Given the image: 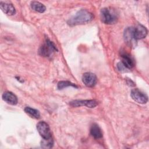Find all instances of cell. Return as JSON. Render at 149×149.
Here are the masks:
<instances>
[{"mask_svg":"<svg viewBox=\"0 0 149 149\" xmlns=\"http://www.w3.org/2000/svg\"><path fill=\"white\" fill-rule=\"evenodd\" d=\"M94 16L91 13L86 9H81L68 21V23L70 26L83 24L91 22Z\"/></svg>","mask_w":149,"mask_h":149,"instance_id":"cell-1","label":"cell"},{"mask_svg":"<svg viewBox=\"0 0 149 149\" xmlns=\"http://www.w3.org/2000/svg\"><path fill=\"white\" fill-rule=\"evenodd\" d=\"M100 16L103 23L108 24H114L116 22L118 16L115 10L108 8H104L101 10Z\"/></svg>","mask_w":149,"mask_h":149,"instance_id":"cell-2","label":"cell"},{"mask_svg":"<svg viewBox=\"0 0 149 149\" xmlns=\"http://www.w3.org/2000/svg\"><path fill=\"white\" fill-rule=\"evenodd\" d=\"M55 51H57L55 45L48 38H46L38 51L40 55L45 57H50Z\"/></svg>","mask_w":149,"mask_h":149,"instance_id":"cell-3","label":"cell"},{"mask_svg":"<svg viewBox=\"0 0 149 149\" xmlns=\"http://www.w3.org/2000/svg\"><path fill=\"white\" fill-rule=\"evenodd\" d=\"M37 129L42 139H49L51 137V133L48 125L44 122H39L37 124Z\"/></svg>","mask_w":149,"mask_h":149,"instance_id":"cell-4","label":"cell"},{"mask_svg":"<svg viewBox=\"0 0 149 149\" xmlns=\"http://www.w3.org/2000/svg\"><path fill=\"white\" fill-rule=\"evenodd\" d=\"M130 95L134 101L140 104H146L148 101L147 95L138 88L132 90Z\"/></svg>","mask_w":149,"mask_h":149,"instance_id":"cell-5","label":"cell"},{"mask_svg":"<svg viewBox=\"0 0 149 149\" xmlns=\"http://www.w3.org/2000/svg\"><path fill=\"white\" fill-rule=\"evenodd\" d=\"M125 42L130 47H135L137 44V40L134 38L133 33V27H127L125 30L123 34Z\"/></svg>","mask_w":149,"mask_h":149,"instance_id":"cell-6","label":"cell"},{"mask_svg":"<svg viewBox=\"0 0 149 149\" xmlns=\"http://www.w3.org/2000/svg\"><path fill=\"white\" fill-rule=\"evenodd\" d=\"M73 107L86 106L88 108H94L98 105V102L94 100H74L69 103Z\"/></svg>","mask_w":149,"mask_h":149,"instance_id":"cell-7","label":"cell"},{"mask_svg":"<svg viewBox=\"0 0 149 149\" xmlns=\"http://www.w3.org/2000/svg\"><path fill=\"white\" fill-rule=\"evenodd\" d=\"M83 83L88 87H92L95 85L97 81L96 76L92 73L87 72L83 74L82 76Z\"/></svg>","mask_w":149,"mask_h":149,"instance_id":"cell-8","label":"cell"},{"mask_svg":"<svg viewBox=\"0 0 149 149\" xmlns=\"http://www.w3.org/2000/svg\"><path fill=\"white\" fill-rule=\"evenodd\" d=\"M133 33L136 40L145 38L147 34V30L146 27L141 24H137L133 27Z\"/></svg>","mask_w":149,"mask_h":149,"instance_id":"cell-9","label":"cell"},{"mask_svg":"<svg viewBox=\"0 0 149 149\" xmlns=\"http://www.w3.org/2000/svg\"><path fill=\"white\" fill-rule=\"evenodd\" d=\"M0 7L1 10L8 15H13L16 13V9L13 5L8 2L1 1Z\"/></svg>","mask_w":149,"mask_h":149,"instance_id":"cell-10","label":"cell"},{"mask_svg":"<svg viewBox=\"0 0 149 149\" xmlns=\"http://www.w3.org/2000/svg\"><path fill=\"white\" fill-rule=\"evenodd\" d=\"M2 99L8 104L10 105H16L17 103V97L12 92L6 91L2 94Z\"/></svg>","mask_w":149,"mask_h":149,"instance_id":"cell-11","label":"cell"},{"mask_svg":"<svg viewBox=\"0 0 149 149\" xmlns=\"http://www.w3.org/2000/svg\"><path fill=\"white\" fill-rule=\"evenodd\" d=\"M90 134L95 139H98L102 137V133L100 127L98 125L95 123L91 126Z\"/></svg>","mask_w":149,"mask_h":149,"instance_id":"cell-12","label":"cell"},{"mask_svg":"<svg viewBox=\"0 0 149 149\" xmlns=\"http://www.w3.org/2000/svg\"><path fill=\"white\" fill-rule=\"evenodd\" d=\"M122 61L121 62L127 69H131L133 67L134 62L132 58L129 55L127 54H122Z\"/></svg>","mask_w":149,"mask_h":149,"instance_id":"cell-13","label":"cell"},{"mask_svg":"<svg viewBox=\"0 0 149 149\" xmlns=\"http://www.w3.org/2000/svg\"><path fill=\"white\" fill-rule=\"evenodd\" d=\"M31 8L33 10L40 12V13H43L45 12L46 8L45 6L41 3L38 2V1H33L31 2Z\"/></svg>","mask_w":149,"mask_h":149,"instance_id":"cell-14","label":"cell"},{"mask_svg":"<svg viewBox=\"0 0 149 149\" xmlns=\"http://www.w3.org/2000/svg\"><path fill=\"white\" fill-rule=\"evenodd\" d=\"M24 111L26 113L29 114L31 117L36 118V119H39L40 117V113L39 111L36 109L32 108L29 107H27L24 108Z\"/></svg>","mask_w":149,"mask_h":149,"instance_id":"cell-15","label":"cell"},{"mask_svg":"<svg viewBox=\"0 0 149 149\" xmlns=\"http://www.w3.org/2000/svg\"><path fill=\"white\" fill-rule=\"evenodd\" d=\"M54 144V141L52 137L49 139H42L41 142V146L44 148H50L52 147Z\"/></svg>","mask_w":149,"mask_h":149,"instance_id":"cell-16","label":"cell"},{"mask_svg":"<svg viewBox=\"0 0 149 149\" xmlns=\"http://www.w3.org/2000/svg\"><path fill=\"white\" fill-rule=\"evenodd\" d=\"M68 86H72L74 87L77 88V86H76V84H74V83H71L69 81H61L59 82H58V88L61 90V89H63L65 87H67Z\"/></svg>","mask_w":149,"mask_h":149,"instance_id":"cell-17","label":"cell"},{"mask_svg":"<svg viewBox=\"0 0 149 149\" xmlns=\"http://www.w3.org/2000/svg\"><path fill=\"white\" fill-rule=\"evenodd\" d=\"M117 66H118V70H120V71H122V72H123V71H124V72L126 71V69H127V68L122 64V63L121 62L118 63Z\"/></svg>","mask_w":149,"mask_h":149,"instance_id":"cell-18","label":"cell"}]
</instances>
